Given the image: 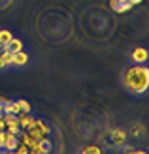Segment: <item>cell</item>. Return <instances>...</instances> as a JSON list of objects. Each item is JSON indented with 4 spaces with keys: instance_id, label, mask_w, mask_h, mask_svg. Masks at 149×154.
Segmentation results:
<instances>
[{
    "instance_id": "cell-1",
    "label": "cell",
    "mask_w": 149,
    "mask_h": 154,
    "mask_svg": "<svg viewBox=\"0 0 149 154\" xmlns=\"http://www.w3.org/2000/svg\"><path fill=\"white\" fill-rule=\"evenodd\" d=\"M123 85L132 94H145L149 88V68L145 64H134L123 72Z\"/></svg>"
},
{
    "instance_id": "cell-2",
    "label": "cell",
    "mask_w": 149,
    "mask_h": 154,
    "mask_svg": "<svg viewBox=\"0 0 149 154\" xmlns=\"http://www.w3.org/2000/svg\"><path fill=\"white\" fill-rule=\"evenodd\" d=\"M27 134L32 137L34 141H42L44 137H47L49 134H51V128L45 124V122L42 120V119H32V122H30V126L27 128Z\"/></svg>"
},
{
    "instance_id": "cell-3",
    "label": "cell",
    "mask_w": 149,
    "mask_h": 154,
    "mask_svg": "<svg viewBox=\"0 0 149 154\" xmlns=\"http://www.w3.org/2000/svg\"><path fill=\"white\" fill-rule=\"evenodd\" d=\"M4 122H6V132H8V134H13V135H19V134H21L17 115H13V113H4Z\"/></svg>"
},
{
    "instance_id": "cell-4",
    "label": "cell",
    "mask_w": 149,
    "mask_h": 154,
    "mask_svg": "<svg viewBox=\"0 0 149 154\" xmlns=\"http://www.w3.org/2000/svg\"><path fill=\"white\" fill-rule=\"evenodd\" d=\"M127 132H125L123 128H115V130H112L109 132V139H112V143L115 145V147H123L125 145V141H127Z\"/></svg>"
},
{
    "instance_id": "cell-5",
    "label": "cell",
    "mask_w": 149,
    "mask_h": 154,
    "mask_svg": "<svg viewBox=\"0 0 149 154\" xmlns=\"http://www.w3.org/2000/svg\"><path fill=\"white\" fill-rule=\"evenodd\" d=\"M147 57H149V53H147L145 47H142V45L134 47V49H132V55H130V58L134 60V64H145Z\"/></svg>"
},
{
    "instance_id": "cell-6",
    "label": "cell",
    "mask_w": 149,
    "mask_h": 154,
    "mask_svg": "<svg viewBox=\"0 0 149 154\" xmlns=\"http://www.w3.org/2000/svg\"><path fill=\"white\" fill-rule=\"evenodd\" d=\"M109 6H112V10L117 11V13H125L132 8V4L128 0H109Z\"/></svg>"
},
{
    "instance_id": "cell-7",
    "label": "cell",
    "mask_w": 149,
    "mask_h": 154,
    "mask_svg": "<svg viewBox=\"0 0 149 154\" xmlns=\"http://www.w3.org/2000/svg\"><path fill=\"white\" fill-rule=\"evenodd\" d=\"M28 62V55L25 51H19V53H13V57H11V66H19L23 68Z\"/></svg>"
},
{
    "instance_id": "cell-8",
    "label": "cell",
    "mask_w": 149,
    "mask_h": 154,
    "mask_svg": "<svg viewBox=\"0 0 149 154\" xmlns=\"http://www.w3.org/2000/svg\"><path fill=\"white\" fill-rule=\"evenodd\" d=\"M17 119H19V128L21 130H27L30 126V122H32V115L30 113H17Z\"/></svg>"
},
{
    "instance_id": "cell-9",
    "label": "cell",
    "mask_w": 149,
    "mask_h": 154,
    "mask_svg": "<svg viewBox=\"0 0 149 154\" xmlns=\"http://www.w3.org/2000/svg\"><path fill=\"white\" fill-rule=\"evenodd\" d=\"M11 57H13V53H10L8 49H4L2 53H0V70L11 66Z\"/></svg>"
},
{
    "instance_id": "cell-10",
    "label": "cell",
    "mask_w": 149,
    "mask_h": 154,
    "mask_svg": "<svg viewBox=\"0 0 149 154\" xmlns=\"http://www.w3.org/2000/svg\"><path fill=\"white\" fill-rule=\"evenodd\" d=\"M6 49L10 53H19V51H23V42L19 40V38H11L10 43L6 45Z\"/></svg>"
},
{
    "instance_id": "cell-11",
    "label": "cell",
    "mask_w": 149,
    "mask_h": 154,
    "mask_svg": "<svg viewBox=\"0 0 149 154\" xmlns=\"http://www.w3.org/2000/svg\"><path fill=\"white\" fill-rule=\"evenodd\" d=\"M38 149H40L44 154H51V150H53V143L49 141V137H44L42 141H38Z\"/></svg>"
},
{
    "instance_id": "cell-12",
    "label": "cell",
    "mask_w": 149,
    "mask_h": 154,
    "mask_svg": "<svg viewBox=\"0 0 149 154\" xmlns=\"http://www.w3.org/2000/svg\"><path fill=\"white\" fill-rule=\"evenodd\" d=\"M19 143V137L13 135V134H8V139H6V145H4V150H15Z\"/></svg>"
},
{
    "instance_id": "cell-13",
    "label": "cell",
    "mask_w": 149,
    "mask_h": 154,
    "mask_svg": "<svg viewBox=\"0 0 149 154\" xmlns=\"http://www.w3.org/2000/svg\"><path fill=\"white\" fill-rule=\"evenodd\" d=\"M2 113H13V115H17L19 113V107L15 102H11V100H8V102L2 105Z\"/></svg>"
},
{
    "instance_id": "cell-14",
    "label": "cell",
    "mask_w": 149,
    "mask_h": 154,
    "mask_svg": "<svg viewBox=\"0 0 149 154\" xmlns=\"http://www.w3.org/2000/svg\"><path fill=\"white\" fill-rule=\"evenodd\" d=\"M77 154H104V152H102L98 145H89V147H83Z\"/></svg>"
},
{
    "instance_id": "cell-15",
    "label": "cell",
    "mask_w": 149,
    "mask_h": 154,
    "mask_svg": "<svg viewBox=\"0 0 149 154\" xmlns=\"http://www.w3.org/2000/svg\"><path fill=\"white\" fill-rule=\"evenodd\" d=\"M11 38H13V34H11L8 28H2V30H0V43L4 45V49H6V45L10 43V40H11Z\"/></svg>"
},
{
    "instance_id": "cell-16",
    "label": "cell",
    "mask_w": 149,
    "mask_h": 154,
    "mask_svg": "<svg viewBox=\"0 0 149 154\" xmlns=\"http://www.w3.org/2000/svg\"><path fill=\"white\" fill-rule=\"evenodd\" d=\"M15 103H17V107H19V113H30L32 111V107H30V103L27 102V100H15Z\"/></svg>"
},
{
    "instance_id": "cell-17",
    "label": "cell",
    "mask_w": 149,
    "mask_h": 154,
    "mask_svg": "<svg viewBox=\"0 0 149 154\" xmlns=\"http://www.w3.org/2000/svg\"><path fill=\"white\" fill-rule=\"evenodd\" d=\"M144 132H145V128H144V124H140V122H134V124L130 126V134L134 137H140Z\"/></svg>"
},
{
    "instance_id": "cell-18",
    "label": "cell",
    "mask_w": 149,
    "mask_h": 154,
    "mask_svg": "<svg viewBox=\"0 0 149 154\" xmlns=\"http://www.w3.org/2000/svg\"><path fill=\"white\" fill-rule=\"evenodd\" d=\"M28 150H30V149L27 147L25 143H21V141L17 143V147H15V154H28Z\"/></svg>"
},
{
    "instance_id": "cell-19",
    "label": "cell",
    "mask_w": 149,
    "mask_h": 154,
    "mask_svg": "<svg viewBox=\"0 0 149 154\" xmlns=\"http://www.w3.org/2000/svg\"><path fill=\"white\" fill-rule=\"evenodd\" d=\"M128 154H147V150H144V149H134V150H130Z\"/></svg>"
},
{
    "instance_id": "cell-20",
    "label": "cell",
    "mask_w": 149,
    "mask_h": 154,
    "mask_svg": "<svg viewBox=\"0 0 149 154\" xmlns=\"http://www.w3.org/2000/svg\"><path fill=\"white\" fill-rule=\"evenodd\" d=\"M0 130H6V122H4V113H0Z\"/></svg>"
},
{
    "instance_id": "cell-21",
    "label": "cell",
    "mask_w": 149,
    "mask_h": 154,
    "mask_svg": "<svg viewBox=\"0 0 149 154\" xmlns=\"http://www.w3.org/2000/svg\"><path fill=\"white\" fill-rule=\"evenodd\" d=\"M28 154H44V152H42L40 149H30V150H28Z\"/></svg>"
},
{
    "instance_id": "cell-22",
    "label": "cell",
    "mask_w": 149,
    "mask_h": 154,
    "mask_svg": "<svg viewBox=\"0 0 149 154\" xmlns=\"http://www.w3.org/2000/svg\"><path fill=\"white\" fill-rule=\"evenodd\" d=\"M128 2H130L132 6H136V4H142V2H144V0H128Z\"/></svg>"
},
{
    "instance_id": "cell-23",
    "label": "cell",
    "mask_w": 149,
    "mask_h": 154,
    "mask_svg": "<svg viewBox=\"0 0 149 154\" xmlns=\"http://www.w3.org/2000/svg\"><path fill=\"white\" fill-rule=\"evenodd\" d=\"M2 51H4V45H2V43H0V53H2Z\"/></svg>"
},
{
    "instance_id": "cell-24",
    "label": "cell",
    "mask_w": 149,
    "mask_h": 154,
    "mask_svg": "<svg viewBox=\"0 0 149 154\" xmlns=\"http://www.w3.org/2000/svg\"><path fill=\"white\" fill-rule=\"evenodd\" d=\"M0 113H2V103H0Z\"/></svg>"
}]
</instances>
